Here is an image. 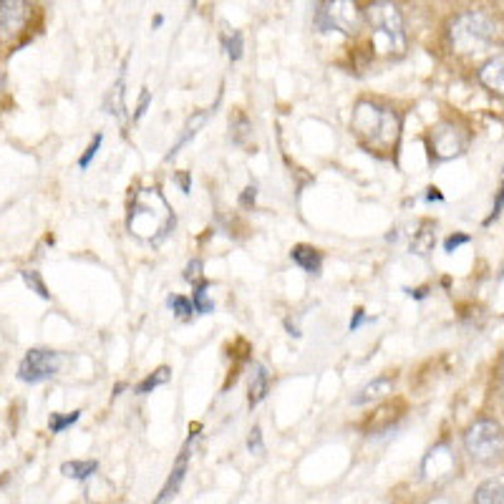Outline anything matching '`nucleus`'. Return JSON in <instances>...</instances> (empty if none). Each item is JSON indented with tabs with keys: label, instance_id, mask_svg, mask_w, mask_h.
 <instances>
[{
	"label": "nucleus",
	"instance_id": "nucleus-1",
	"mask_svg": "<svg viewBox=\"0 0 504 504\" xmlns=\"http://www.w3.org/2000/svg\"><path fill=\"white\" fill-rule=\"evenodd\" d=\"M126 227L139 240L159 245L174 229V212L169 209L159 189H139L129 202Z\"/></svg>",
	"mask_w": 504,
	"mask_h": 504
},
{
	"label": "nucleus",
	"instance_id": "nucleus-2",
	"mask_svg": "<svg viewBox=\"0 0 504 504\" xmlns=\"http://www.w3.org/2000/svg\"><path fill=\"white\" fill-rule=\"evenodd\" d=\"M351 126L360 144L371 152H394L401 137V119L394 109L373 101H360L353 109Z\"/></svg>",
	"mask_w": 504,
	"mask_h": 504
},
{
	"label": "nucleus",
	"instance_id": "nucleus-3",
	"mask_svg": "<svg viewBox=\"0 0 504 504\" xmlns=\"http://www.w3.org/2000/svg\"><path fill=\"white\" fill-rule=\"evenodd\" d=\"M494 31L497 28H494V21L489 15L479 13V10H469V13H462L459 18H454L449 28V41L456 53L474 55L489 49L492 41H494Z\"/></svg>",
	"mask_w": 504,
	"mask_h": 504
},
{
	"label": "nucleus",
	"instance_id": "nucleus-4",
	"mask_svg": "<svg viewBox=\"0 0 504 504\" xmlns=\"http://www.w3.org/2000/svg\"><path fill=\"white\" fill-rule=\"evenodd\" d=\"M366 21L376 31V43H386L391 55L406 53V31H403V18L394 0H373L366 8Z\"/></svg>",
	"mask_w": 504,
	"mask_h": 504
},
{
	"label": "nucleus",
	"instance_id": "nucleus-5",
	"mask_svg": "<svg viewBox=\"0 0 504 504\" xmlns=\"http://www.w3.org/2000/svg\"><path fill=\"white\" fill-rule=\"evenodd\" d=\"M464 446L477 462H494L502 454V426L492 419H479L464 434Z\"/></svg>",
	"mask_w": 504,
	"mask_h": 504
},
{
	"label": "nucleus",
	"instance_id": "nucleus-6",
	"mask_svg": "<svg viewBox=\"0 0 504 504\" xmlns=\"http://www.w3.org/2000/svg\"><path fill=\"white\" fill-rule=\"evenodd\" d=\"M318 31H340L345 35H356L360 31V10L356 0H328L315 15Z\"/></svg>",
	"mask_w": 504,
	"mask_h": 504
},
{
	"label": "nucleus",
	"instance_id": "nucleus-7",
	"mask_svg": "<svg viewBox=\"0 0 504 504\" xmlns=\"http://www.w3.org/2000/svg\"><path fill=\"white\" fill-rule=\"evenodd\" d=\"M61 353L49 351V348H31L18 366V379L26 381V383H41V381L53 379L55 373L61 371Z\"/></svg>",
	"mask_w": 504,
	"mask_h": 504
},
{
	"label": "nucleus",
	"instance_id": "nucleus-8",
	"mask_svg": "<svg viewBox=\"0 0 504 504\" xmlns=\"http://www.w3.org/2000/svg\"><path fill=\"white\" fill-rule=\"evenodd\" d=\"M467 146V134L459 124L454 121H442L436 124L428 134V149H431V157L436 159H454L464 152Z\"/></svg>",
	"mask_w": 504,
	"mask_h": 504
},
{
	"label": "nucleus",
	"instance_id": "nucleus-9",
	"mask_svg": "<svg viewBox=\"0 0 504 504\" xmlns=\"http://www.w3.org/2000/svg\"><path fill=\"white\" fill-rule=\"evenodd\" d=\"M28 15L26 0H0V38H15L26 28Z\"/></svg>",
	"mask_w": 504,
	"mask_h": 504
},
{
	"label": "nucleus",
	"instance_id": "nucleus-10",
	"mask_svg": "<svg viewBox=\"0 0 504 504\" xmlns=\"http://www.w3.org/2000/svg\"><path fill=\"white\" fill-rule=\"evenodd\" d=\"M189 449H192V439L184 444V449L180 451V456H177V464H174L172 474H169V479H166L164 489L159 492V497L154 499V504H166L172 497H177V492H180L182 482H184L186 477V462H189Z\"/></svg>",
	"mask_w": 504,
	"mask_h": 504
},
{
	"label": "nucleus",
	"instance_id": "nucleus-11",
	"mask_svg": "<svg viewBox=\"0 0 504 504\" xmlns=\"http://www.w3.org/2000/svg\"><path fill=\"white\" fill-rule=\"evenodd\" d=\"M451 469H454V454H451L446 446H434V449L428 451V456L424 459V474L428 479H436V477H449Z\"/></svg>",
	"mask_w": 504,
	"mask_h": 504
},
{
	"label": "nucleus",
	"instance_id": "nucleus-12",
	"mask_svg": "<svg viewBox=\"0 0 504 504\" xmlns=\"http://www.w3.org/2000/svg\"><path fill=\"white\" fill-rule=\"evenodd\" d=\"M479 81H482L484 89L494 91V94H502L504 91V55L497 53L494 58L484 63L482 69H479Z\"/></svg>",
	"mask_w": 504,
	"mask_h": 504
},
{
	"label": "nucleus",
	"instance_id": "nucleus-13",
	"mask_svg": "<svg viewBox=\"0 0 504 504\" xmlns=\"http://www.w3.org/2000/svg\"><path fill=\"white\" fill-rule=\"evenodd\" d=\"M209 116H212V109H209V111H197V114H194V116L189 119V121H186L184 129H182V137L177 139V144H174L172 149H169V154H166V162H172L174 157H177V154L182 152V146L189 144V139L197 137V132H200L202 126L207 124Z\"/></svg>",
	"mask_w": 504,
	"mask_h": 504
},
{
	"label": "nucleus",
	"instance_id": "nucleus-14",
	"mask_svg": "<svg viewBox=\"0 0 504 504\" xmlns=\"http://www.w3.org/2000/svg\"><path fill=\"white\" fill-rule=\"evenodd\" d=\"M293 263L297 268H303L305 272H311V275H320V268H323V255H320L318 250L311 247V245H295L290 252Z\"/></svg>",
	"mask_w": 504,
	"mask_h": 504
},
{
	"label": "nucleus",
	"instance_id": "nucleus-15",
	"mask_svg": "<svg viewBox=\"0 0 504 504\" xmlns=\"http://www.w3.org/2000/svg\"><path fill=\"white\" fill-rule=\"evenodd\" d=\"M270 391V373L265 366L255 363L252 366V373H250V406H257V403H263L265 396Z\"/></svg>",
	"mask_w": 504,
	"mask_h": 504
},
{
	"label": "nucleus",
	"instance_id": "nucleus-16",
	"mask_svg": "<svg viewBox=\"0 0 504 504\" xmlns=\"http://www.w3.org/2000/svg\"><path fill=\"white\" fill-rule=\"evenodd\" d=\"M434 225L431 222H419L416 225V232L411 235V250H414L416 255H428L431 250H434Z\"/></svg>",
	"mask_w": 504,
	"mask_h": 504
},
{
	"label": "nucleus",
	"instance_id": "nucleus-17",
	"mask_svg": "<svg viewBox=\"0 0 504 504\" xmlns=\"http://www.w3.org/2000/svg\"><path fill=\"white\" fill-rule=\"evenodd\" d=\"M391 386H394V379L391 376H381V379H376L373 383H368L363 391H360L356 399H353V403L356 406H363V403H371V401L381 399V396L391 394Z\"/></svg>",
	"mask_w": 504,
	"mask_h": 504
},
{
	"label": "nucleus",
	"instance_id": "nucleus-18",
	"mask_svg": "<svg viewBox=\"0 0 504 504\" xmlns=\"http://www.w3.org/2000/svg\"><path fill=\"white\" fill-rule=\"evenodd\" d=\"M474 504H504V489L502 479H487L484 484H479V489L474 492Z\"/></svg>",
	"mask_w": 504,
	"mask_h": 504
},
{
	"label": "nucleus",
	"instance_id": "nucleus-19",
	"mask_svg": "<svg viewBox=\"0 0 504 504\" xmlns=\"http://www.w3.org/2000/svg\"><path fill=\"white\" fill-rule=\"evenodd\" d=\"M96 469H98V464L94 462V459H86V462H66L61 467V471H63V477H69V479H89V477H94L96 474Z\"/></svg>",
	"mask_w": 504,
	"mask_h": 504
},
{
	"label": "nucleus",
	"instance_id": "nucleus-20",
	"mask_svg": "<svg viewBox=\"0 0 504 504\" xmlns=\"http://www.w3.org/2000/svg\"><path fill=\"white\" fill-rule=\"evenodd\" d=\"M169 376H172V373H169V368H166V366L157 368V371H154L152 376H146V379L141 381V383H139V386H137V394H139V396H146V394H152L154 388L164 386L166 381H169Z\"/></svg>",
	"mask_w": 504,
	"mask_h": 504
},
{
	"label": "nucleus",
	"instance_id": "nucleus-21",
	"mask_svg": "<svg viewBox=\"0 0 504 504\" xmlns=\"http://www.w3.org/2000/svg\"><path fill=\"white\" fill-rule=\"evenodd\" d=\"M192 308H194V313H200V315H207V313L214 311V303L209 300V295H207V283H200L197 288H194Z\"/></svg>",
	"mask_w": 504,
	"mask_h": 504
},
{
	"label": "nucleus",
	"instance_id": "nucleus-22",
	"mask_svg": "<svg viewBox=\"0 0 504 504\" xmlns=\"http://www.w3.org/2000/svg\"><path fill=\"white\" fill-rule=\"evenodd\" d=\"M121 111H124V71H121L116 86H114L109 94V114L121 116Z\"/></svg>",
	"mask_w": 504,
	"mask_h": 504
},
{
	"label": "nucleus",
	"instance_id": "nucleus-23",
	"mask_svg": "<svg viewBox=\"0 0 504 504\" xmlns=\"http://www.w3.org/2000/svg\"><path fill=\"white\" fill-rule=\"evenodd\" d=\"M166 305L172 308V313L177 315V318H182V320H189V318H192L194 308H192V300H189V297H184V295H172L169 300H166Z\"/></svg>",
	"mask_w": 504,
	"mask_h": 504
},
{
	"label": "nucleus",
	"instance_id": "nucleus-24",
	"mask_svg": "<svg viewBox=\"0 0 504 504\" xmlns=\"http://www.w3.org/2000/svg\"><path fill=\"white\" fill-rule=\"evenodd\" d=\"M81 419V411H71V414L61 416V414H51V434H61V431H66L69 426H73V424Z\"/></svg>",
	"mask_w": 504,
	"mask_h": 504
},
{
	"label": "nucleus",
	"instance_id": "nucleus-25",
	"mask_svg": "<svg viewBox=\"0 0 504 504\" xmlns=\"http://www.w3.org/2000/svg\"><path fill=\"white\" fill-rule=\"evenodd\" d=\"M232 139H235V144L245 146V137H252V124L247 121L245 114H237V119L232 121Z\"/></svg>",
	"mask_w": 504,
	"mask_h": 504
},
{
	"label": "nucleus",
	"instance_id": "nucleus-26",
	"mask_svg": "<svg viewBox=\"0 0 504 504\" xmlns=\"http://www.w3.org/2000/svg\"><path fill=\"white\" fill-rule=\"evenodd\" d=\"M23 280H26V285L31 288L33 293H38V295L43 297V300H49L51 293L46 290V283L41 280V275L35 272V270H23Z\"/></svg>",
	"mask_w": 504,
	"mask_h": 504
},
{
	"label": "nucleus",
	"instance_id": "nucleus-27",
	"mask_svg": "<svg viewBox=\"0 0 504 504\" xmlns=\"http://www.w3.org/2000/svg\"><path fill=\"white\" fill-rule=\"evenodd\" d=\"M242 51H245V38H242V31H235L232 38L227 41V55L232 58V61H240Z\"/></svg>",
	"mask_w": 504,
	"mask_h": 504
},
{
	"label": "nucleus",
	"instance_id": "nucleus-28",
	"mask_svg": "<svg viewBox=\"0 0 504 504\" xmlns=\"http://www.w3.org/2000/svg\"><path fill=\"white\" fill-rule=\"evenodd\" d=\"M101 141H104V137H101V134H96V137H94V141L89 144V149H86V152H83V157L78 159V166H81V169H86V166L94 162V157H96L98 149H101Z\"/></svg>",
	"mask_w": 504,
	"mask_h": 504
},
{
	"label": "nucleus",
	"instance_id": "nucleus-29",
	"mask_svg": "<svg viewBox=\"0 0 504 504\" xmlns=\"http://www.w3.org/2000/svg\"><path fill=\"white\" fill-rule=\"evenodd\" d=\"M247 449L252 451V454H263L265 451V444H263V428L260 426H252V431H250V439H247Z\"/></svg>",
	"mask_w": 504,
	"mask_h": 504
},
{
	"label": "nucleus",
	"instance_id": "nucleus-30",
	"mask_svg": "<svg viewBox=\"0 0 504 504\" xmlns=\"http://www.w3.org/2000/svg\"><path fill=\"white\" fill-rule=\"evenodd\" d=\"M184 280L189 283H202V260H192V263L184 268Z\"/></svg>",
	"mask_w": 504,
	"mask_h": 504
},
{
	"label": "nucleus",
	"instance_id": "nucleus-31",
	"mask_svg": "<svg viewBox=\"0 0 504 504\" xmlns=\"http://www.w3.org/2000/svg\"><path fill=\"white\" fill-rule=\"evenodd\" d=\"M149 104H152V91L141 89V94H139V104H137V114H134V121H139V119L144 116L146 109H149Z\"/></svg>",
	"mask_w": 504,
	"mask_h": 504
},
{
	"label": "nucleus",
	"instance_id": "nucleus-32",
	"mask_svg": "<svg viewBox=\"0 0 504 504\" xmlns=\"http://www.w3.org/2000/svg\"><path fill=\"white\" fill-rule=\"evenodd\" d=\"M469 240H471V237L469 235H462V232H459V235H451V237H446V242H444V250H446V252H454L456 247L467 245Z\"/></svg>",
	"mask_w": 504,
	"mask_h": 504
},
{
	"label": "nucleus",
	"instance_id": "nucleus-33",
	"mask_svg": "<svg viewBox=\"0 0 504 504\" xmlns=\"http://www.w3.org/2000/svg\"><path fill=\"white\" fill-rule=\"evenodd\" d=\"M255 200H257V186H255V184H250L247 189L242 192L240 205H242V207H252V205H255Z\"/></svg>",
	"mask_w": 504,
	"mask_h": 504
},
{
	"label": "nucleus",
	"instance_id": "nucleus-34",
	"mask_svg": "<svg viewBox=\"0 0 504 504\" xmlns=\"http://www.w3.org/2000/svg\"><path fill=\"white\" fill-rule=\"evenodd\" d=\"M174 180H177V184H180V189L184 194L192 192V180H189V174H186V172H180L177 177H174Z\"/></svg>",
	"mask_w": 504,
	"mask_h": 504
},
{
	"label": "nucleus",
	"instance_id": "nucleus-35",
	"mask_svg": "<svg viewBox=\"0 0 504 504\" xmlns=\"http://www.w3.org/2000/svg\"><path fill=\"white\" fill-rule=\"evenodd\" d=\"M499 214H502V192L497 194V202H494V209H492V214H489V217H487V220H484V225L489 227L492 222L499 220Z\"/></svg>",
	"mask_w": 504,
	"mask_h": 504
},
{
	"label": "nucleus",
	"instance_id": "nucleus-36",
	"mask_svg": "<svg viewBox=\"0 0 504 504\" xmlns=\"http://www.w3.org/2000/svg\"><path fill=\"white\" fill-rule=\"evenodd\" d=\"M366 313H363V311H360V308H358V311H356V313H353V318H351V325H348V328H351V333L353 331H358V328H360V325H363V323H366Z\"/></svg>",
	"mask_w": 504,
	"mask_h": 504
},
{
	"label": "nucleus",
	"instance_id": "nucleus-37",
	"mask_svg": "<svg viewBox=\"0 0 504 504\" xmlns=\"http://www.w3.org/2000/svg\"><path fill=\"white\" fill-rule=\"evenodd\" d=\"M406 293L411 297H416V300H424V297L428 295V288H416V290H411V288H406Z\"/></svg>",
	"mask_w": 504,
	"mask_h": 504
},
{
	"label": "nucleus",
	"instance_id": "nucleus-38",
	"mask_svg": "<svg viewBox=\"0 0 504 504\" xmlns=\"http://www.w3.org/2000/svg\"><path fill=\"white\" fill-rule=\"evenodd\" d=\"M426 200L428 202H442L444 200V197H442V194H439V189H434V186H431V189H428V194H426Z\"/></svg>",
	"mask_w": 504,
	"mask_h": 504
}]
</instances>
